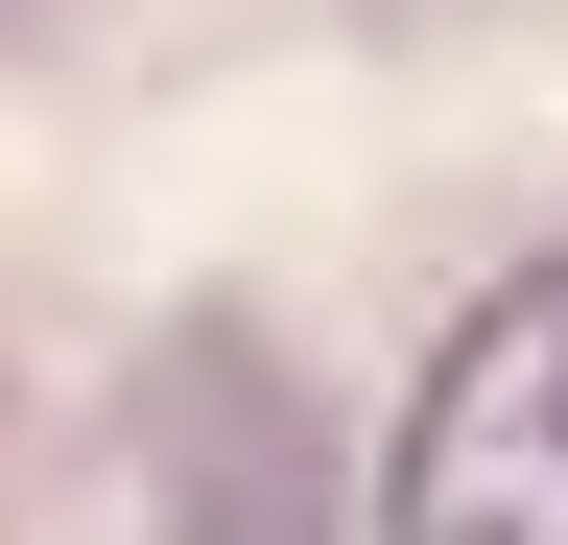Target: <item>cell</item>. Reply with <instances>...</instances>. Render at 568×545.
<instances>
[{
  "instance_id": "obj_1",
  "label": "cell",
  "mask_w": 568,
  "mask_h": 545,
  "mask_svg": "<svg viewBox=\"0 0 568 545\" xmlns=\"http://www.w3.org/2000/svg\"><path fill=\"white\" fill-rule=\"evenodd\" d=\"M403 545H568V261H521L403 403V474H379Z\"/></svg>"
}]
</instances>
